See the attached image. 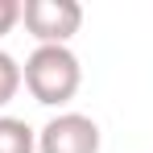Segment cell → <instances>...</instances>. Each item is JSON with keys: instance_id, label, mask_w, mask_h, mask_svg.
Wrapping results in <instances>:
<instances>
[{"instance_id": "cell-1", "label": "cell", "mask_w": 153, "mask_h": 153, "mask_svg": "<svg viewBox=\"0 0 153 153\" xmlns=\"http://www.w3.org/2000/svg\"><path fill=\"white\" fill-rule=\"evenodd\" d=\"M21 83L29 95L46 108H62L75 100L79 83H83V66L71 54V46H37L21 66Z\"/></svg>"}, {"instance_id": "cell-2", "label": "cell", "mask_w": 153, "mask_h": 153, "mask_svg": "<svg viewBox=\"0 0 153 153\" xmlns=\"http://www.w3.org/2000/svg\"><path fill=\"white\" fill-rule=\"evenodd\" d=\"M21 21L37 46H66L83 25V4L79 0H25Z\"/></svg>"}, {"instance_id": "cell-3", "label": "cell", "mask_w": 153, "mask_h": 153, "mask_svg": "<svg viewBox=\"0 0 153 153\" xmlns=\"http://www.w3.org/2000/svg\"><path fill=\"white\" fill-rule=\"evenodd\" d=\"M37 153H100V124L83 112H58L37 132Z\"/></svg>"}, {"instance_id": "cell-4", "label": "cell", "mask_w": 153, "mask_h": 153, "mask_svg": "<svg viewBox=\"0 0 153 153\" xmlns=\"http://www.w3.org/2000/svg\"><path fill=\"white\" fill-rule=\"evenodd\" d=\"M0 153H37V132L17 116H0Z\"/></svg>"}, {"instance_id": "cell-5", "label": "cell", "mask_w": 153, "mask_h": 153, "mask_svg": "<svg viewBox=\"0 0 153 153\" xmlns=\"http://www.w3.org/2000/svg\"><path fill=\"white\" fill-rule=\"evenodd\" d=\"M17 91H21V62L0 50V108H8L17 100Z\"/></svg>"}, {"instance_id": "cell-6", "label": "cell", "mask_w": 153, "mask_h": 153, "mask_svg": "<svg viewBox=\"0 0 153 153\" xmlns=\"http://www.w3.org/2000/svg\"><path fill=\"white\" fill-rule=\"evenodd\" d=\"M17 21H21V0H0V37L13 33Z\"/></svg>"}]
</instances>
